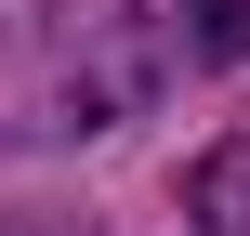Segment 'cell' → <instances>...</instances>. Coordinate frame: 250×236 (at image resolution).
<instances>
[{
    "label": "cell",
    "instance_id": "cell-1",
    "mask_svg": "<svg viewBox=\"0 0 250 236\" xmlns=\"http://www.w3.org/2000/svg\"><path fill=\"white\" fill-rule=\"evenodd\" d=\"M145 0H0V145H92L158 105Z\"/></svg>",
    "mask_w": 250,
    "mask_h": 236
},
{
    "label": "cell",
    "instance_id": "cell-2",
    "mask_svg": "<svg viewBox=\"0 0 250 236\" xmlns=\"http://www.w3.org/2000/svg\"><path fill=\"white\" fill-rule=\"evenodd\" d=\"M185 223H198V236H250V131L198 158V184H185Z\"/></svg>",
    "mask_w": 250,
    "mask_h": 236
},
{
    "label": "cell",
    "instance_id": "cell-3",
    "mask_svg": "<svg viewBox=\"0 0 250 236\" xmlns=\"http://www.w3.org/2000/svg\"><path fill=\"white\" fill-rule=\"evenodd\" d=\"M185 39L211 66H250V0H185Z\"/></svg>",
    "mask_w": 250,
    "mask_h": 236
}]
</instances>
